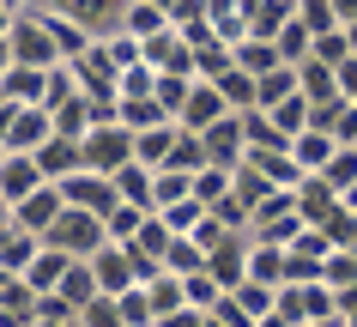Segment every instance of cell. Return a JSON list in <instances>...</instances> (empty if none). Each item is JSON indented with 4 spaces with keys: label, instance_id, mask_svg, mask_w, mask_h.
<instances>
[{
    "label": "cell",
    "instance_id": "14",
    "mask_svg": "<svg viewBox=\"0 0 357 327\" xmlns=\"http://www.w3.org/2000/svg\"><path fill=\"white\" fill-rule=\"evenodd\" d=\"M13 67H19V61H13V37H6V43H0V79L13 73Z\"/></svg>",
    "mask_w": 357,
    "mask_h": 327
},
{
    "label": "cell",
    "instance_id": "3",
    "mask_svg": "<svg viewBox=\"0 0 357 327\" xmlns=\"http://www.w3.org/2000/svg\"><path fill=\"white\" fill-rule=\"evenodd\" d=\"M13 61L19 67H61L55 31H49L43 13H19V24H13Z\"/></svg>",
    "mask_w": 357,
    "mask_h": 327
},
{
    "label": "cell",
    "instance_id": "17",
    "mask_svg": "<svg viewBox=\"0 0 357 327\" xmlns=\"http://www.w3.org/2000/svg\"><path fill=\"white\" fill-rule=\"evenodd\" d=\"M0 206H6V200H0Z\"/></svg>",
    "mask_w": 357,
    "mask_h": 327
},
{
    "label": "cell",
    "instance_id": "10",
    "mask_svg": "<svg viewBox=\"0 0 357 327\" xmlns=\"http://www.w3.org/2000/svg\"><path fill=\"white\" fill-rule=\"evenodd\" d=\"M79 327H128L121 321V297H97V303L79 315Z\"/></svg>",
    "mask_w": 357,
    "mask_h": 327
},
{
    "label": "cell",
    "instance_id": "9",
    "mask_svg": "<svg viewBox=\"0 0 357 327\" xmlns=\"http://www.w3.org/2000/svg\"><path fill=\"white\" fill-rule=\"evenodd\" d=\"M43 254V236H31V231H19L13 243H0V267L13 273V279H24L31 273V261Z\"/></svg>",
    "mask_w": 357,
    "mask_h": 327
},
{
    "label": "cell",
    "instance_id": "11",
    "mask_svg": "<svg viewBox=\"0 0 357 327\" xmlns=\"http://www.w3.org/2000/svg\"><path fill=\"white\" fill-rule=\"evenodd\" d=\"M194 218H200V206L194 200H182L176 212H164V225H169V236H182V231H194Z\"/></svg>",
    "mask_w": 357,
    "mask_h": 327
},
{
    "label": "cell",
    "instance_id": "2",
    "mask_svg": "<svg viewBox=\"0 0 357 327\" xmlns=\"http://www.w3.org/2000/svg\"><path fill=\"white\" fill-rule=\"evenodd\" d=\"M79 152H85V170L115 176V170H128V164H133V134L121 128V121H97L91 134L79 139Z\"/></svg>",
    "mask_w": 357,
    "mask_h": 327
},
{
    "label": "cell",
    "instance_id": "5",
    "mask_svg": "<svg viewBox=\"0 0 357 327\" xmlns=\"http://www.w3.org/2000/svg\"><path fill=\"white\" fill-rule=\"evenodd\" d=\"M55 188L67 194V206H79V212H97V218L115 212V182L97 176V170H79V176H67V182H55Z\"/></svg>",
    "mask_w": 357,
    "mask_h": 327
},
{
    "label": "cell",
    "instance_id": "4",
    "mask_svg": "<svg viewBox=\"0 0 357 327\" xmlns=\"http://www.w3.org/2000/svg\"><path fill=\"white\" fill-rule=\"evenodd\" d=\"M49 139H55V116H49V109H13L0 146H6V152H19V158H37Z\"/></svg>",
    "mask_w": 357,
    "mask_h": 327
},
{
    "label": "cell",
    "instance_id": "12",
    "mask_svg": "<svg viewBox=\"0 0 357 327\" xmlns=\"http://www.w3.org/2000/svg\"><path fill=\"white\" fill-rule=\"evenodd\" d=\"M188 194V176H158V200H164V212H169V200H182Z\"/></svg>",
    "mask_w": 357,
    "mask_h": 327
},
{
    "label": "cell",
    "instance_id": "15",
    "mask_svg": "<svg viewBox=\"0 0 357 327\" xmlns=\"http://www.w3.org/2000/svg\"><path fill=\"white\" fill-rule=\"evenodd\" d=\"M0 164H6V146H0Z\"/></svg>",
    "mask_w": 357,
    "mask_h": 327
},
{
    "label": "cell",
    "instance_id": "6",
    "mask_svg": "<svg viewBox=\"0 0 357 327\" xmlns=\"http://www.w3.org/2000/svg\"><path fill=\"white\" fill-rule=\"evenodd\" d=\"M37 188H49V176H43L37 158H19V152H6V164H0V200L6 206H24Z\"/></svg>",
    "mask_w": 357,
    "mask_h": 327
},
{
    "label": "cell",
    "instance_id": "1",
    "mask_svg": "<svg viewBox=\"0 0 357 327\" xmlns=\"http://www.w3.org/2000/svg\"><path fill=\"white\" fill-rule=\"evenodd\" d=\"M49 249H61V254H73V261H91L97 249H109V231H103V218L97 212H79V206H67L55 218V231L43 236Z\"/></svg>",
    "mask_w": 357,
    "mask_h": 327
},
{
    "label": "cell",
    "instance_id": "7",
    "mask_svg": "<svg viewBox=\"0 0 357 327\" xmlns=\"http://www.w3.org/2000/svg\"><path fill=\"white\" fill-rule=\"evenodd\" d=\"M61 212H67V194H61L55 182H49V188H37L31 200H24V206H13V218H19V231H31V236H49Z\"/></svg>",
    "mask_w": 357,
    "mask_h": 327
},
{
    "label": "cell",
    "instance_id": "16",
    "mask_svg": "<svg viewBox=\"0 0 357 327\" xmlns=\"http://www.w3.org/2000/svg\"><path fill=\"white\" fill-rule=\"evenodd\" d=\"M0 109H6V97H0Z\"/></svg>",
    "mask_w": 357,
    "mask_h": 327
},
{
    "label": "cell",
    "instance_id": "8",
    "mask_svg": "<svg viewBox=\"0 0 357 327\" xmlns=\"http://www.w3.org/2000/svg\"><path fill=\"white\" fill-rule=\"evenodd\" d=\"M0 97H6L13 109H43V97H49V67H13V73L0 79Z\"/></svg>",
    "mask_w": 357,
    "mask_h": 327
},
{
    "label": "cell",
    "instance_id": "13",
    "mask_svg": "<svg viewBox=\"0 0 357 327\" xmlns=\"http://www.w3.org/2000/svg\"><path fill=\"white\" fill-rule=\"evenodd\" d=\"M13 24H19V13H13V6H6V0H0V43L13 37Z\"/></svg>",
    "mask_w": 357,
    "mask_h": 327
}]
</instances>
